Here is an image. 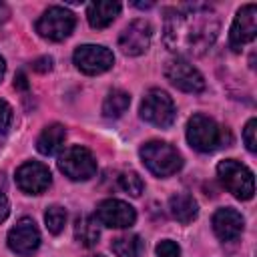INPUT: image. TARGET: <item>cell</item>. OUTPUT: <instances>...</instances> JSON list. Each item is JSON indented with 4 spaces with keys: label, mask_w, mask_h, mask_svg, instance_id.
<instances>
[{
    "label": "cell",
    "mask_w": 257,
    "mask_h": 257,
    "mask_svg": "<svg viewBox=\"0 0 257 257\" xmlns=\"http://www.w3.org/2000/svg\"><path fill=\"white\" fill-rule=\"evenodd\" d=\"M44 223H46V229L52 235H58L64 229V225H66V211L60 205L48 207L46 213H44Z\"/></svg>",
    "instance_id": "7402d4cb"
},
{
    "label": "cell",
    "mask_w": 257,
    "mask_h": 257,
    "mask_svg": "<svg viewBox=\"0 0 257 257\" xmlns=\"http://www.w3.org/2000/svg\"><path fill=\"white\" fill-rule=\"evenodd\" d=\"M58 169L70 181H88L96 173V161L86 147L74 145L58 155Z\"/></svg>",
    "instance_id": "52a82bcc"
},
{
    "label": "cell",
    "mask_w": 257,
    "mask_h": 257,
    "mask_svg": "<svg viewBox=\"0 0 257 257\" xmlns=\"http://www.w3.org/2000/svg\"><path fill=\"white\" fill-rule=\"evenodd\" d=\"M52 175L48 171L46 165L36 163V161H28L24 165L18 167L16 171V185L20 191L28 193V195H40L50 187Z\"/></svg>",
    "instance_id": "8fae6325"
},
{
    "label": "cell",
    "mask_w": 257,
    "mask_h": 257,
    "mask_svg": "<svg viewBox=\"0 0 257 257\" xmlns=\"http://www.w3.org/2000/svg\"><path fill=\"white\" fill-rule=\"evenodd\" d=\"M74 24H76V18L70 10H66L62 6H50L38 18L36 32L46 40L60 42L70 36V32L74 30Z\"/></svg>",
    "instance_id": "8992f818"
},
{
    "label": "cell",
    "mask_w": 257,
    "mask_h": 257,
    "mask_svg": "<svg viewBox=\"0 0 257 257\" xmlns=\"http://www.w3.org/2000/svg\"><path fill=\"white\" fill-rule=\"evenodd\" d=\"M6 16H8V6L4 2H0V22L6 20Z\"/></svg>",
    "instance_id": "f546056e"
},
{
    "label": "cell",
    "mask_w": 257,
    "mask_h": 257,
    "mask_svg": "<svg viewBox=\"0 0 257 257\" xmlns=\"http://www.w3.org/2000/svg\"><path fill=\"white\" fill-rule=\"evenodd\" d=\"M118 187L124 191V193H128L131 197H139L141 193H143V179L135 173V171H126V173H122L120 177H118Z\"/></svg>",
    "instance_id": "603a6c76"
},
{
    "label": "cell",
    "mask_w": 257,
    "mask_h": 257,
    "mask_svg": "<svg viewBox=\"0 0 257 257\" xmlns=\"http://www.w3.org/2000/svg\"><path fill=\"white\" fill-rule=\"evenodd\" d=\"M257 34V6L255 4H247L243 6L233 24H231V32H229V44L233 50H241L247 42H251Z\"/></svg>",
    "instance_id": "5bb4252c"
},
{
    "label": "cell",
    "mask_w": 257,
    "mask_h": 257,
    "mask_svg": "<svg viewBox=\"0 0 257 257\" xmlns=\"http://www.w3.org/2000/svg\"><path fill=\"white\" fill-rule=\"evenodd\" d=\"M94 219L100 225L110 227V229H126L131 225H135L137 211L120 199H104L96 205Z\"/></svg>",
    "instance_id": "30bf717a"
},
{
    "label": "cell",
    "mask_w": 257,
    "mask_h": 257,
    "mask_svg": "<svg viewBox=\"0 0 257 257\" xmlns=\"http://www.w3.org/2000/svg\"><path fill=\"white\" fill-rule=\"evenodd\" d=\"M179 253H181V247L171 239H163L157 245V255L159 257H179Z\"/></svg>",
    "instance_id": "d4e9b609"
},
{
    "label": "cell",
    "mask_w": 257,
    "mask_h": 257,
    "mask_svg": "<svg viewBox=\"0 0 257 257\" xmlns=\"http://www.w3.org/2000/svg\"><path fill=\"white\" fill-rule=\"evenodd\" d=\"M32 68H34L36 72H46V70H50V68H52V58H50V56H42V58L34 60Z\"/></svg>",
    "instance_id": "4316f807"
},
{
    "label": "cell",
    "mask_w": 257,
    "mask_h": 257,
    "mask_svg": "<svg viewBox=\"0 0 257 257\" xmlns=\"http://www.w3.org/2000/svg\"><path fill=\"white\" fill-rule=\"evenodd\" d=\"M165 76L183 92H201L205 88L203 74L185 58H171L165 64Z\"/></svg>",
    "instance_id": "ba28073f"
},
{
    "label": "cell",
    "mask_w": 257,
    "mask_h": 257,
    "mask_svg": "<svg viewBox=\"0 0 257 257\" xmlns=\"http://www.w3.org/2000/svg\"><path fill=\"white\" fill-rule=\"evenodd\" d=\"M12 124V106L0 98V135H6Z\"/></svg>",
    "instance_id": "484cf974"
},
{
    "label": "cell",
    "mask_w": 257,
    "mask_h": 257,
    "mask_svg": "<svg viewBox=\"0 0 257 257\" xmlns=\"http://www.w3.org/2000/svg\"><path fill=\"white\" fill-rule=\"evenodd\" d=\"M211 225H213V231L215 235L221 239V241H233L241 235L243 231V217L239 211L231 209V207H225V209H217L213 219H211Z\"/></svg>",
    "instance_id": "9a60e30c"
},
{
    "label": "cell",
    "mask_w": 257,
    "mask_h": 257,
    "mask_svg": "<svg viewBox=\"0 0 257 257\" xmlns=\"http://www.w3.org/2000/svg\"><path fill=\"white\" fill-rule=\"evenodd\" d=\"M8 213H10V205H8V199H6V195L4 193H0V223L8 217Z\"/></svg>",
    "instance_id": "83f0119b"
},
{
    "label": "cell",
    "mask_w": 257,
    "mask_h": 257,
    "mask_svg": "<svg viewBox=\"0 0 257 257\" xmlns=\"http://www.w3.org/2000/svg\"><path fill=\"white\" fill-rule=\"evenodd\" d=\"M8 247L18 255H30L40 247V231L30 217H22L8 231Z\"/></svg>",
    "instance_id": "7c38bea8"
},
{
    "label": "cell",
    "mask_w": 257,
    "mask_h": 257,
    "mask_svg": "<svg viewBox=\"0 0 257 257\" xmlns=\"http://www.w3.org/2000/svg\"><path fill=\"white\" fill-rule=\"evenodd\" d=\"M219 34V18L209 4H185L167 10L165 44L185 56L205 54Z\"/></svg>",
    "instance_id": "6da1fadb"
},
{
    "label": "cell",
    "mask_w": 257,
    "mask_h": 257,
    "mask_svg": "<svg viewBox=\"0 0 257 257\" xmlns=\"http://www.w3.org/2000/svg\"><path fill=\"white\" fill-rule=\"evenodd\" d=\"M64 139H66L64 126L58 124V122H52V124L44 126L42 133L38 135V139H36V149H38L40 155H46V157L56 155V153L64 147Z\"/></svg>",
    "instance_id": "e0dca14e"
},
{
    "label": "cell",
    "mask_w": 257,
    "mask_h": 257,
    "mask_svg": "<svg viewBox=\"0 0 257 257\" xmlns=\"http://www.w3.org/2000/svg\"><path fill=\"white\" fill-rule=\"evenodd\" d=\"M141 159L145 163V167L157 175V177H169L175 175L181 167H183V157L181 153L163 141H149L141 147Z\"/></svg>",
    "instance_id": "7a4b0ae2"
},
{
    "label": "cell",
    "mask_w": 257,
    "mask_h": 257,
    "mask_svg": "<svg viewBox=\"0 0 257 257\" xmlns=\"http://www.w3.org/2000/svg\"><path fill=\"white\" fill-rule=\"evenodd\" d=\"M120 12V4L112 2V0H98L88 4L86 8V18L88 24L92 28H106L108 24H112V20L118 16Z\"/></svg>",
    "instance_id": "2e32d148"
},
{
    "label": "cell",
    "mask_w": 257,
    "mask_h": 257,
    "mask_svg": "<svg viewBox=\"0 0 257 257\" xmlns=\"http://www.w3.org/2000/svg\"><path fill=\"white\" fill-rule=\"evenodd\" d=\"M217 175L223 187L237 199L247 201L255 193V181L251 169H247L243 163L235 159H225L217 165Z\"/></svg>",
    "instance_id": "277c9868"
},
{
    "label": "cell",
    "mask_w": 257,
    "mask_h": 257,
    "mask_svg": "<svg viewBox=\"0 0 257 257\" xmlns=\"http://www.w3.org/2000/svg\"><path fill=\"white\" fill-rule=\"evenodd\" d=\"M100 237V231H98V221L90 215H82L74 221V239L82 245V247H92L96 245Z\"/></svg>",
    "instance_id": "d6986e66"
},
{
    "label": "cell",
    "mask_w": 257,
    "mask_h": 257,
    "mask_svg": "<svg viewBox=\"0 0 257 257\" xmlns=\"http://www.w3.org/2000/svg\"><path fill=\"white\" fill-rule=\"evenodd\" d=\"M141 118L161 128L171 126L175 120L173 98L161 88H151L141 100Z\"/></svg>",
    "instance_id": "5b68a950"
},
{
    "label": "cell",
    "mask_w": 257,
    "mask_h": 257,
    "mask_svg": "<svg viewBox=\"0 0 257 257\" xmlns=\"http://www.w3.org/2000/svg\"><path fill=\"white\" fill-rule=\"evenodd\" d=\"M131 104V96L128 92L120 90V88H114L106 94L104 102H102V114L106 118H118Z\"/></svg>",
    "instance_id": "ffe728a7"
},
{
    "label": "cell",
    "mask_w": 257,
    "mask_h": 257,
    "mask_svg": "<svg viewBox=\"0 0 257 257\" xmlns=\"http://www.w3.org/2000/svg\"><path fill=\"white\" fill-rule=\"evenodd\" d=\"M4 70H6V62H4V58L0 56V80H2V76H4Z\"/></svg>",
    "instance_id": "4dcf8cb0"
},
{
    "label": "cell",
    "mask_w": 257,
    "mask_h": 257,
    "mask_svg": "<svg viewBox=\"0 0 257 257\" xmlns=\"http://www.w3.org/2000/svg\"><path fill=\"white\" fill-rule=\"evenodd\" d=\"M90 257H102V255H90Z\"/></svg>",
    "instance_id": "1f68e13d"
},
{
    "label": "cell",
    "mask_w": 257,
    "mask_h": 257,
    "mask_svg": "<svg viewBox=\"0 0 257 257\" xmlns=\"http://www.w3.org/2000/svg\"><path fill=\"white\" fill-rule=\"evenodd\" d=\"M255 131H257V118H249V122L243 128V141L249 153L257 151V139H255Z\"/></svg>",
    "instance_id": "cb8c5ba5"
},
{
    "label": "cell",
    "mask_w": 257,
    "mask_h": 257,
    "mask_svg": "<svg viewBox=\"0 0 257 257\" xmlns=\"http://www.w3.org/2000/svg\"><path fill=\"white\" fill-rule=\"evenodd\" d=\"M169 211L173 215V219H177L179 223L187 225L191 221L197 219V213H199V207H197V201L187 195V193H177L169 199Z\"/></svg>",
    "instance_id": "ac0fdd59"
},
{
    "label": "cell",
    "mask_w": 257,
    "mask_h": 257,
    "mask_svg": "<svg viewBox=\"0 0 257 257\" xmlns=\"http://www.w3.org/2000/svg\"><path fill=\"white\" fill-rule=\"evenodd\" d=\"M143 247L145 245L139 235H120L110 243V249L116 257H139Z\"/></svg>",
    "instance_id": "44dd1931"
},
{
    "label": "cell",
    "mask_w": 257,
    "mask_h": 257,
    "mask_svg": "<svg viewBox=\"0 0 257 257\" xmlns=\"http://www.w3.org/2000/svg\"><path fill=\"white\" fill-rule=\"evenodd\" d=\"M72 60L76 64V68L84 74H100L106 72L112 62H114V54L100 44H82L74 50Z\"/></svg>",
    "instance_id": "9c48e42d"
},
{
    "label": "cell",
    "mask_w": 257,
    "mask_h": 257,
    "mask_svg": "<svg viewBox=\"0 0 257 257\" xmlns=\"http://www.w3.org/2000/svg\"><path fill=\"white\" fill-rule=\"evenodd\" d=\"M14 86H18V88H22V90H26V88H28L26 76H24L22 72H18V74H16V78H14Z\"/></svg>",
    "instance_id": "f1b7e54d"
},
{
    "label": "cell",
    "mask_w": 257,
    "mask_h": 257,
    "mask_svg": "<svg viewBox=\"0 0 257 257\" xmlns=\"http://www.w3.org/2000/svg\"><path fill=\"white\" fill-rule=\"evenodd\" d=\"M153 28L147 20H133L118 36V48L126 56H139L151 46Z\"/></svg>",
    "instance_id": "4fadbf2b"
},
{
    "label": "cell",
    "mask_w": 257,
    "mask_h": 257,
    "mask_svg": "<svg viewBox=\"0 0 257 257\" xmlns=\"http://www.w3.org/2000/svg\"><path fill=\"white\" fill-rule=\"evenodd\" d=\"M187 141L199 153H213L225 145V131L215 122V118L207 114H193L187 122Z\"/></svg>",
    "instance_id": "3957f363"
}]
</instances>
